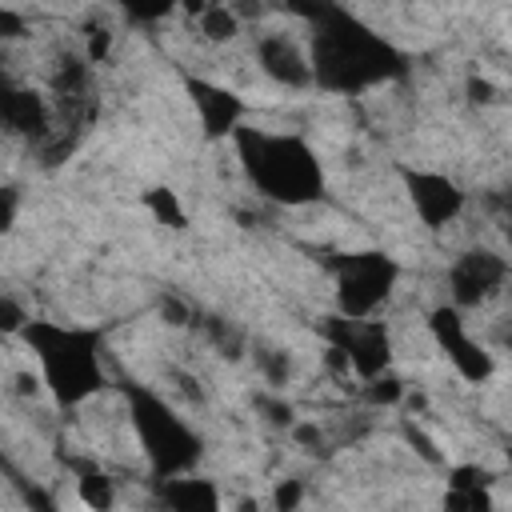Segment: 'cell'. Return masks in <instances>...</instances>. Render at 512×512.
Returning a JSON list of instances; mask_svg holds the SVG:
<instances>
[{
	"instance_id": "16",
	"label": "cell",
	"mask_w": 512,
	"mask_h": 512,
	"mask_svg": "<svg viewBox=\"0 0 512 512\" xmlns=\"http://www.w3.org/2000/svg\"><path fill=\"white\" fill-rule=\"evenodd\" d=\"M120 8H124V16L132 20V24H156V20H164L180 0H116Z\"/></svg>"
},
{
	"instance_id": "2",
	"label": "cell",
	"mask_w": 512,
	"mask_h": 512,
	"mask_svg": "<svg viewBox=\"0 0 512 512\" xmlns=\"http://www.w3.org/2000/svg\"><path fill=\"white\" fill-rule=\"evenodd\" d=\"M232 144H236L244 176L256 184V192L264 200H276V204H288V208L320 200L324 168H320V160H316V152L304 136L240 124L232 132Z\"/></svg>"
},
{
	"instance_id": "7",
	"label": "cell",
	"mask_w": 512,
	"mask_h": 512,
	"mask_svg": "<svg viewBox=\"0 0 512 512\" xmlns=\"http://www.w3.org/2000/svg\"><path fill=\"white\" fill-rule=\"evenodd\" d=\"M400 180H404V192H408L416 216L424 220V228H444V224H452L464 212V192L444 172L400 168Z\"/></svg>"
},
{
	"instance_id": "22",
	"label": "cell",
	"mask_w": 512,
	"mask_h": 512,
	"mask_svg": "<svg viewBox=\"0 0 512 512\" xmlns=\"http://www.w3.org/2000/svg\"><path fill=\"white\" fill-rule=\"evenodd\" d=\"M108 44H112V36H108L104 28H96V32L88 36V64H100V60L108 56Z\"/></svg>"
},
{
	"instance_id": "27",
	"label": "cell",
	"mask_w": 512,
	"mask_h": 512,
	"mask_svg": "<svg viewBox=\"0 0 512 512\" xmlns=\"http://www.w3.org/2000/svg\"><path fill=\"white\" fill-rule=\"evenodd\" d=\"M468 92H472V100H492V84L488 80H468Z\"/></svg>"
},
{
	"instance_id": "1",
	"label": "cell",
	"mask_w": 512,
	"mask_h": 512,
	"mask_svg": "<svg viewBox=\"0 0 512 512\" xmlns=\"http://www.w3.org/2000/svg\"><path fill=\"white\" fill-rule=\"evenodd\" d=\"M284 8L308 20L312 84L324 92L356 96L404 72V56L336 0H284Z\"/></svg>"
},
{
	"instance_id": "19",
	"label": "cell",
	"mask_w": 512,
	"mask_h": 512,
	"mask_svg": "<svg viewBox=\"0 0 512 512\" xmlns=\"http://www.w3.org/2000/svg\"><path fill=\"white\" fill-rule=\"evenodd\" d=\"M444 504L448 508H488V492H484V484H452Z\"/></svg>"
},
{
	"instance_id": "17",
	"label": "cell",
	"mask_w": 512,
	"mask_h": 512,
	"mask_svg": "<svg viewBox=\"0 0 512 512\" xmlns=\"http://www.w3.org/2000/svg\"><path fill=\"white\" fill-rule=\"evenodd\" d=\"M80 500L88 508H108L112 504V484L100 476V472H84L80 476Z\"/></svg>"
},
{
	"instance_id": "26",
	"label": "cell",
	"mask_w": 512,
	"mask_h": 512,
	"mask_svg": "<svg viewBox=\"0 0 512 512\" xmlns=\"http://www.w3.org/2000/svg\"><path fill=\"white\" fill-rule=\"evenodd\" d=\"M12 216H16V188H4V216H0V224L12 228Z\"/></svg>"
},
{
	"instance_id": "13",
	"label": "cell",
	"mask_w": 512,
	"mask_h": 512,
	"mask_svg": "<svg viewBox=\"0 0 512 512\" xmlns=\"http://www.w3.org/2000/svg\"><path fill=\"white\" fill-rule=\"evenodd\" d=\"M160 500L176 512H212L220 504V492L212 488V480H200V476H164L160 484Z\"/></svg>"
},
{
	"instance_id": "3",
	"label": "cell",
	"mask_w": 512,
	"mask_h": 512,
	"mask_svg": "<svg viewBox=\"0 0 512 512\" xmlns=\"http://www.w3.org/2000/svg\"><path fill=\"white\" fill-rule=\"evenodd\" d=\"M20 336L32 348L44 372V388L52 392L56 404L76 408L104 388V332L100 328L28 320Z\"/></svg>"
},
{
	"instance_id": "5",
	"label": "cell",
	"mask_w": 512,
	"mask_h": 512,
	"mask_svg": "<svg viewBox=\"0 0 512 512\" xmlns=\"http://www.w3.org/2000/svg\"><path fill=\"white\" fill-rule=\"evenodd\" d=\"M328 268L336 276V312L344 316H372L400 280V264L380 248L340 252L328 260Z\"/></svg>"
},
{
	"instance_id": "4",
	"label": "cell",
	"mask_w": 512,
	"mask_h": 512,
	"mask_svg": "<svg viewBox=\"0 0 512 512\" xmlns=\"http://www.w3.org/2000/svg\"><path fill=\"white\" fill-rule=\"evenodd\" d=\"M124 400H128V420L136 428V440H140L152 472L160 480L192 472L200 452H204L200 432H192L184 424V416H176V408L168 400H160L152 388H144V384H128Z\"/></svg>"
},
{
	"instance_id": "28",
	"label": "cell",
	"mask_w": 512,
	"mask_h": 512,
	"mask_svg": "<svg viewBox=\"0 0 512 512\" xmlns=\"http://www.w3.org/2000/svg\"><path fill=\"white\" fill-rule=\"evenodd\" d=\"M504 236H508V244H512V220H504Z\"/></svg>"
},
{
	"instance_id": "10",
	"label": "cell",
	"mask_w": 512,
	"mask_h": 512,
	"mask_svg": "<svg viewBox=\"0 0 512 512\" xmlns=\"http://www.w3.org/2000/svg\"><path fill=\"white\" fill-rule=\"evenodd\" d=\"M192 104H196V116H200V128L208 140H220V136H232L240 124H244V100L212 80H200V76H188L184 80Z\"/></svg>"
},
{
	"instance_id": "6",
	"label": "cell",
	"mask_w": 512,
	"mask_h": 512,
	"mask_svg": "<svg viewBox=\"0 0 512 512\" xmlns=\"http://www.w3.org/2000/svg\"><path fill=\"white\" fill-rule=\"evenodd\" d=\"M320 332H324L328 348L340 352L360 380H372V376L388 372V364H392V336H388L384 320L336 312V316L320 320Z\"/></svg>"
},
{
	"instance_id": "15",
	"label": "cell",
	"mask_w": 512,
	"mask_h": 512,
	"mask_svg": "<svg viewBox=\"0 0 512 512\" xmlns=\"http://www.w3.org/2000/svg\"><path fill=\"white\" fill-rule=\"evenodd\" d=\"M144 204L152 208V216H156L160 224L184 228V208H180V200H176L172 188H148V192H144Z\"/></svg>"
},
{
	"instance_id": "12",
	"label": "cell",
	"mask_w": 512,
	"mask_h": 512,
	"mask_svg": "<svg viewBox=\"0 0 512 512\" xmlns=\"http://www.w3.org/2000/svg\"><path fill=\"white\" fill-rule=\"evenodd\" d=\"M256 60L264 68V76H272L284 88H304L312 84V60L288 40V36H264L256 44Z\"/></svg>"
},
{
	"instance_id": "20",
	"label": "cell",
	"mask_w": 512,
	"mask_h": 512,
	"mask_svg": "<svg viewBox=\"0 0 512 512\" xmlns=\"http://www.w3.org/2000/svg\"><path fill=\"white\" fill-rule=\"evenodd\" d=\"M256 360H260V368H264V376H268L272 384H284V380H288V356H284V352H276V348H260Z\"/></svg>"
},
{
	"instance_id": "8",
	"label": "cell",
	"mask_w": 512,
	"mask_h": 512,
	"mask_svg": "<svg viewBox=\"0 0 512 512\" xmlns=\"http://www.w3.org/2000/svg\"><path fill=\"white\" fill-rule=\"evenodd\" d=\"M428 328H432V340L440 344V352L452 360V368H456L468 384H480V380L492 376V356L468 336V328H464V320H460L456 308H448V304L432 308V312H428Z\"/></svg>"
},
{
	"instance_id": "11",
	"label": "cell",
	"mask_w": 512,
	"mask_h": 512,
	"mask_svg": "<svg viewBox=\"0 0 512 512\" xmlns=\"http://www.w3.org/2000/svg\"><path fill=\"white\" fill-rule=\"evenodd\" d=\"M0 116H4V128L32 140V144H44L52 136V116H48V104L44 96H36L32 88H16V84H4L0 92Z\"/></svg>"
},
{
	"instance_id": "9",
	"label": "cell",
	"mask_w": 512,
	"mask_h": 512,
	"mask_svg": "<svg viewBox=\"0 0 512 512\" xmlns=\"http://www.w3.org/2000/svg\"><path fill=\"white\" fill-rule=\"evenodd\" d=\"M508 276V260L496 256L492 248H468L452 260L448 268V292L456 308H472L480 300H488Z\"/></svg>"
},
{
	"instance_id": "23",
	"label": "cell",
	"mask_w": 512,
	"mask_h": 512,
	"mask_svg": "<svg viewBox=\"0 0 512 512\" xmlns=\"http://www.w3.org/2000/svg\"><path fill=\"white\" fill-rule=\"evenodd\" d=\"M404 436H408V440L416 444V452H420L424 460H440V452L432 448V440H428V436H424L420 428H412V424H404Z\"/></svg>"
},
{
	"instance_id": "25",
	"label": "cell",
	"mask_w": 512,
	"mask_h": 512,
	"mask_svg": "<svg viewBox=\"0 0 512 512\" xmlns=\"http://www.w3.org/2000/svg\"><path fill=\"white\" fill-rule=\"evenodd\" d=\"M292 504H300V484L296 480H284L276 488V508H292Z\"/></svg>"
},
{
	"instance_id": "18",
	"label": "cell",
	"mask_w": 512,
	"mask_h": 512,
	"mask_svg": "<svg viewBox=\"0 0 512 512\" xmlns=\"http://www.w3.org/2000/svg\"><path fill=\"white\" fill-rule=\"evenodd\" d=\"M364 396H368L372 404H396V400L404 396V384H400L392 372H380V376H372V380H368Z\"/></svg>"
},
{
	"instance_id": "24",
	"label": "cell",
	"mask_w": 512,
	"mask_h": 512,
	"mask_svg": "<svg viewBox=\"0 0 512 512\" xmlns=\"http://www.w3.org/2000/svg\"><path fill=\"white\" fill-rule=\"evenodd\" d=\"M0 36H8V40L24 36V20H20L12 8H4V12H0Z\"/></svg>"
},
{
	"instance_id": "14",
	"label": "cell",
	"mask_w": 512,
	"mask_h": 512,
	"mask_svg": "<svg viewBox=\"0 0 512 512\" xmlns=\"http://www.w3.org/2000/svg\"><path fill=\"white\" fill-rule=\"evenodd\" d=\"M200 32L208 36V40H216V44H224V40H232L236 32H240V20H236V12L232 8H224V4H208V12L200 16Z\"/></svg>"
},
{
	"instance_id": "21",
	"label": "cell",
	"mask_w": 512,
	"mask_h": 512,
	"mask_svg": "<svg viewBox=\"0 0 512 512\" xmlns=\"http://www.w3.org/2000/svg\"><path fill=\"white\" fill-rule=\"evenodd\" d=\"M28 320H32V316H24V312H20V304H16L12 296H4V300H0V328H4V332H24V324H28Z\"/></svg>"
}]
</instances>
